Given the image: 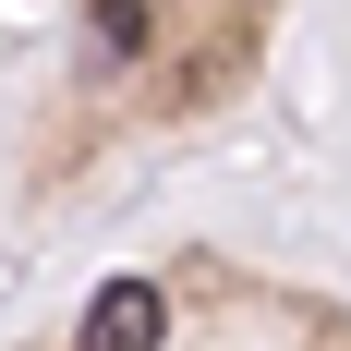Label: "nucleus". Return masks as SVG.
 Here are the masks:
<instances>
[{
  "label": "nucleus",
  "mask_w": 351,
  "mask_h": 351,
  "mask_svg": "<svg viewBox=\"0 0 351 351\" xmlns=\"http://www.w3.org/2000/svg\"><path fill=\"white\" fill-rule=\"evenodd\" d=\"M158 339H170V291L158 279H109L85 303V327H73V351H158Z\"/></svg>",
  "instance_id": "nucleus-1"
},
{
  "label": "nucleus",
  "mask_w": 351,
  "mask_h": 351,
  "mask_svg": "<svg viewBox=\"0 0 351 351\" xmlns=\"http://www.w3.org/2000/svg\"><path fill=\"white\" fill-rule=\"evenodd\" d=\"M97 49H145V12H134V0H97Z\"/></svg>",
  "instance_id": "nucleus-2"
}]
</instances>
